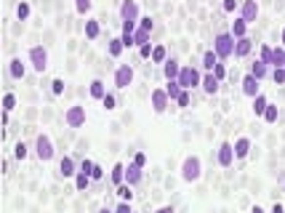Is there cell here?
<instances>
[{
    "mask_svg": "<svg viewBox=\"0 0 285 213\" xmlns=\"http://www.w3.org/2000/svg\"><path fill=\"white\" fill-rule=\"evenodd\" d=\"M235 35L232 32H219L213 40V51L219 53V59H229V56H235Z\"/></svg>",
    "mask_w": 285,
    "mask_h": 213,
    "instance_id": "cell-1",
    "label": "cell"
},
{
    "mask_svg": "<svg viewBox=\"0 0 285 213\" xmlns=\"http://www.w3.org/2000/svg\"><path fill=\"white\" fill-rule=\"evenodd\" d=\"M200 83H203L200 70H195V67H190V64H181V72H179V86L184 88V91H192V88H197Z\"/></svg>",
    "mask_w": 285,
    "mask_h": 213,
    "instance_id": "cell-2",
    "label": "cell"
},
{
    "mask_svg": "<svg viewBox=\"0 0 285 213\" xmlns=\"http://www.w3.org/2000/svg\"><path fill=\"white\" fill-rule=\"evenodd\" d=\"M203 176V162H200V158H195V155H190L184 162H181V178L184 181H197V178Z\"/></svg>",
    "mask_w": 285,
    "mask_h": 213,
    "instance_id": "cell-3",
    "label": "cell"
},
{
    "mask_svg": "<svg viewBox=\"0 0 285 213\" xmlns=\"http://www.w3.org/2000/svg\"><path fill=\"white\" fill-rule=\"evenodd\" d=\"M35 158L40 162H48L51 158H54V142H51L48 133H38V139H35Z\"/></svg>",
    "mask_w": 285,
    "mask_h": 213,
    "instance_id": "cell-4",
    "label": "cell"
},
{
    "mask_svg": "<svg viewBox=\"0 0 285 213\" xmlns=\"http://www.w3.org/2000/svg\"><path fill=\"white\" fill-rule=\"evenodd\" d=\"M30 64H32V70L35 72H43L48 70V51H45L43 46H32L30 48Z\"/></svg>",
    "mask_w": 285,
    "mask_h": 213,
    "instance_id": "cell-5",
    "label": "cell"
},
{
    "mask_svg": "<svg viewBox=\"0 0 285 213\" xmlns=\"http://www.w3.org/2000/svg\"><path fill=\"white\" fill-rule=\"evenodd\" d=\"M120 19L123 24H139V5H136V0H123L120 3Z\"/></svg>",
    "mask_w": 285,
    "mask_h": 213,
    "instance_id": "cell-6",
    "label": "cell"
},
{
    "mask_svg": "<svg viewBox=\"0 0 285 213\" xmlns=\"http://www.w3.org/2000/svg\"><path fill=\"white\" fill-rule=\"evenodd\" d=\"M150 104H152V109H155L157 115H163V112L168 109V106H171V96L165 93V88H155V91H152Z\"/></svg>",
    "mask_w": 285,
    "mask_h": 213,
    "instance_id": "cell-7",
    "label": "cell"
},
{
    "mask_svg": "<svg viewBox=\"0 0 285 213\" xmlns=\"http://www.w3.org/2000/svg\"><path fill=\"white\" fill-rule=\"evenodd\" d=\"M131 83H133V67H131V64H120L115 70V86L120 88V91H125Z\"/></svg>",
    "mask_w": 285,
    "mask_h": 213,
    "instance_id": "cell-8",
    "label": "cell"
},
{
    "mask_svg": "<svg viewBox=\"0 0 285 213\" xmlns=\"http://www.w3.org/2000/svg\"><path fill=\"white\" fill-rule=\"evenodd\" d=\"M64 120H67V125L70 128H83L85 125V106H80V104L70 106L67 115H64Z\"/></svg>",
    "mask_w": 285,
    "mask_h": 213,
    "instance_id": "cell-9",
    "label": "cell"
},
{
    "mask_svg": "<svg viewBox=\"0 0 285 213\" xmlns=\"http://www.w3.org/2000/svg\"><path fill=\"white\" fill-rule=\"evenodd\" d=\"M240 19L245 24H253V21L259 19V3H256V0H243L240 3Z\"/></svg>",
    "mask_w": 285,
    "mask_h": 213,
    "instance_id": "cell-10",
    "label": "cell"
},
{
    "mask_svg": "<svg viewBox=\"0 0 285 213\" xmlns=\"http://www.w3.org/2000/svg\"><path fill=\"white\" fill-rule=\"evenodd\" d=\"M232 162H235V144L232 142H224L219 147V165L221 168H229Z\"/></svg>",
    "mask_w": 285,
    "mask_h": 213,
    "instance_id": "cell-11",
    "label": "cell"
},
{
    "mask_svg": "<svg viewBox=\"0 0 285 213\" xmlns=\"http://www.w3.org/2000/svg\"><path fill=\"white\" fill-rule=\"evenodd\" d=\"M240 86H243V93H245V96H250V99H256V96L261 93V91H259V77H253L250 72L243 77Z\"/></svg>",
    "mask_w": 285,
    "mask_h": 213,
    "instance_id": "cell-12",
    "label": "cell"
},
{
    "mask_svg": "<svg viewBox=\"0 0 285 213\" xmlns=\"http://www.w3.org/2000/svg\"><path fill=\"white\" fill-rule=\"evenodd\" d=\"M144 178V168H139L136 162H131V165H125V184H131V187H136V184Z\"/></svg>",
    "mask_w": 285,
    "mask_h": 213,
    "instance_id": "cell-13",
    "label": "cell"
},
{
    "mask_svg": "<svg viewBox=\"0 0 285 213\" xmlns=\"http://www.w3.org/2000/svg\"><path fill=\"white\" fill-rule=\"evenodd\" d=\"M219 86H221V80H216V77H213V72H208V75H203V83H200L203 93H208V96H213V93H219Z\"/></svg>",
    "mask_w": 285,
    "mask_h": 213,
    "instance_id": "cell-14",
    "label": "cell"
},
{
    "mask_svg": "<svg viewBox=\"0 0 285 213\" xmlns=\"http://www.w3.org/2000/svg\"><path fill=\"white\" fill-rule=\"evenodd\" d=\"M179 72H181V64L176 59H168L163 64V77L165 80H179Z\"/></svg>",
    "mask_w": 285,
    "mask_h": 213,
    "instance_id": "cell-15",
    "label": "cell"
},
{
    "mask_svg": "<svg viewBox=\"0 0 285 213\" xmlns=\"http://www.w3.org/2000/svg\"><path fill=\"white\" fill-rule=\"evenodd\" d=\"M59 176H64V178H75V176H77V171H75V160H72V158H61V160H59Z\"/></svg>",
    "mask_w": 285,
    "mask_h": 213,
    "instance_id": "cell-16",
    "label": "cell"
},
{
    "mask_svg": "<svg viewBox=\"0 0 285 213\" xmlns=\"http://www.w3.org/2000/svg\"><path fill=\"white\" fill-rule=\"evenodd\" d=\"M8 75L14 77V80H21V77L27 75L24 61H21V59H11V61H8Z\"/></svg>",
    "mask_w": 285,
    "mask_h": 213,
    "instance_id": "cell-17",
    "label": "cell"
},
{
    "mask_svg": "<svg viewBox=\"0 0 285 213\" xmlns=\"http://www.w3.org/2000/svg\"><path fill=\"white\" fill-rule=\"evenodd\" d=\"M250 51H253V40H250V37H240V40L235 43V56L237 59H245Z\"/></svg>",
    "mask_w": 285,
    "mask_h": 213,
    "instance_id": "cell-18",
    "label": "cell"
},
{
    "mask_svg": "<svg viewBox=\"0 0 285 213\" xmlns=\"http://www.w3.org/2000/svg\"><path fill=\"white\" fill-rule=\"evenodd\" d=\"M248 152H250V139L248 136H240L235 142V158L243 160V158H248Z\"/></svg>",
    "mask_w": 285,
    "mask_h": 213,
    "instance_id": "cell-19",
    "label": "cell"
},
{
    "mask_svg": "<svg viewBox=\"0 0 285 213\" xmlns=\"http://www.w3.org/2000/svg\"><path fill=\"white\" fill-rule=\"evenodd\" d=\"M250 75L259 77V80H264V77L269 75V64H266V61H261V59H256L253 64H250Z\"/></svg>",
    "mask_w": 285,
    "mask_h": 213,
    "instance_id": "cell-20",
    "label": "cell"
},
{
    "mask_svg": "<svg viewBox=\"0 0 285 213\" xmlns=\"http://www.w3.org/2000/svg\"><path fill=\"white\" fill-rule=\"evenodd\" d=\"M99 35H101L99 19H85V37H88V40H96Z\"/></svg>",
    "mask_w": 285,
    "mask_h": 213,
    "instance_id": "cell-21",
    "label": "cell"
},
{
    "mask_svg": "<svg viewBox=\"0 0 285 213\" xmlns=\"http://www.w3.org/2000/svg\"><path fill=\"white\" fill-rule=\"evenodd\" d=\"M110 178H112V184H115V187H120V184H125V165H123V162H115V165H112Z\"/></svg>",
    "mask_w": 285,
    "mask_h": 213,
    "instance_id": "cell-22",
    "label": "cell"
},
{
    "mask_svg": "<svg viewBox=\"0 0 285 213\" xmlns=\"http://www.w3.org/2000/svg\"><path fill=\"white\" fill-rule=\"evenodd\" d=\"M216 64H219V53H216L213 48H210V51H205V53H203V70H205V72H213Z\"/></svg>",
    "mask_w": 285,
    "mask_h": 213,
    "instance_id": "cell-23",
    "label": "cell"
},
{
    "mask_svg": "<svg viewBox=\"0 0 285 213\" xmlns=\"http://www.w3.org/2000/svg\"><path fill=\"white\" fill-rule=\"evenodd\" d=\"M88 93H91V99H99V102H101V99L107 96V88H104V83H101V80H94V83H91V86H88Z\"/></svg>",
    "mask_w": 285,
    "mask_h": 213,
    "instance_id": "cell-24",
    "label": "cell"
},
{
    "mask_svg": "<svg viewBox=\"0 0 285 213\" xmlns=\"http://www.w3.org/2000/svg\"><path fill=\"white\" fill-rule=\"evenodd\" d=\"M232 35H235V40H240V37H248V24H245L243 19H235L232 21Z\"/></svg>",
    "mask_w": 285,
    "mask_h": 213,
    "instance_id": "cell-25",
    "label": "cell"
},
{
    "mask_svg": "<svg viewBox=\"0 0 285 213\" xmlns=\"http://www.w3.org/2000/svg\"><path fill=\"white\" fill-rule=\"evenodd\" d=\"M123 51H125V46H123V40H120V37H112V40L107 43V53H110L112 59H117V56H120Z\"/></svg>",
    "mask_w": 285,
    "mask_h": 213,
    "instance_id": "cell-26",
    "label": "cell"
},
{
    "mask_svg": "<svg viewBox=\"0 0 285 213\" xmlns=\"http://www.w3.org/2000/svg\"><path fill=\"white\" fill-rule=\"evenodd\" d=\"M91 173H83V171H77V176H75V187H77V192H85V189L91 187Z\"/></svg>",
    "mask_w": 285,
    "mask_h": 213,
    "instance_id": "cell-27",
    "label": "cell"
},
{
    "mask_svg": "<svg viewBox=\"0 0 285 213\" xmlns=\"http://www.w3.org/2000/svg\"><path fill=\"white\" fill-rule=\"evenodd\" d=\"M266 106H269V99H266L264 93H259V96L253 99V112H256L259 117H264V109H266Z\"/></svg>",
    "mask_w": 285,
    "mask_h": 213,
    "instance_id": "cell-28",
    "label": "cell"
},
{
    "mask_svg": "<svg viewBox=\"0 0 285 213\" xmlns=\"http://www.w3.org/2000/svg\"><path fill=\"white\" fill-rule=\"evenodd\" d=\"M181 91H184V88L179 86V80H168V86H165V93L171 96V102H176V99L181 96Z\"/></svg>",
    "mask_w": 285,
    "mask_h": 213,
    "instance_id": "cell-29",
    "label": "cell"
},
{
    "mask_svg": "<svg viewBox=\"0 0 285 213\" xmlns=\"http://www.w3.org/2000/svg\"><path fill=\"white\" fill-rule=\"evenodd\" d=\"M269 67H272V70H275V67H285V48H272Z\"/></svg>",
    "mask_w": 285,
    "mask_h": 213,
    "instance_id": "cell-30",
    "label": "cell"
},
{
    "mask_svg": "<svg viewBox=\"0 0 285 213\" xmlns=\"http://www.w3.org/2000/svg\"><path fill=\"white\" fill-rule=\"evenodd\" d=\"M117 197H120V203H131V200H133V189H131V184H120V187H117Z\"/></svg>",
    "mask_w": 285,
    "mask_h": 213,
    "instance_id": "cell-31",
    "label": "cell"
},
{
    "mask_svg": "<svg viewBox=\"0 0 285 213\" xmlns=\"http://www.w3.org/2000/svg\"><path fill=\"white\" fill-rule=\"evenodd\" d=\"M27 155H30V147H27L24 142H16V144H14V158H16V160H24Z\"/></svg>",
    "mask_w": 285,
    "mask_h": 213,
    "instance_id": "cell-32",
    "label": "cell"
},
{
    "mask_svg": "<svg viewBox=\"0 0 285 213\" xmlns=\"http://www.w3.org/2000/svg\"><path fill=\"white\" fill-rule=\"evenodd\" d=\"M152 61H155V64H165V61H168L165 46H155V51H152Z\"/></svg>",
    "mask_w": 285,
    "mask_h": 213,
    "instance_id": "cell-33",
    "label": "cell"
},
{
    "mask_svg": "<svg viewBox=\"0 0 285 213\" xmlns=\"http://www.w3.org/2000/svg\"><path fill=\"white\" fill-rule=\"evenodd\" d=\"M14 106H16V96H14L11 91H5V93H3V112H11Z\"/></svg>",
    "mask_w": 285,
    "mask_h": 213,
    "instance_id": "cell-34",
    "label": "cell"
},
{
    "mask_svg": "<svg viewBox=\"0 0 285 213\" xmlns=\"http://www.w3.org/2000/svg\"><path fill=\"white\" fill-rule=\"evenodd\" d=\"M133 40H136V46H144V43H150V32L139 27V30L133 32Z\"/></svg>",
    "mask_w": 285,
    "mask_h": 213,
    "instance_id": "cell-35",
    "label": "cell"
},
{
    "mask_svg": "<svg viewBox=\"0 0 285 213\" xmlns=\"http://www.w3.org/2000/svg\"><path fill=\"white\" fill-rule=\"evenodd\" d=\"M91 5H94V0H75V11L77 14H88Z\"/></svg>",
    "mask_w": 285,
    "mask_h": 213,
    "instance_id": "cell-36",
    "label": "cell"
},
{
    "mask_svg": "<svg viewBox=\"0 0 285 213\" xmlns=\"http://www.w3.org/2000/svg\"><path fill=\"white\" fill-rule=\"evenodd\" d=\"M101 104H104V109L107 112H112V109H117V99L112 96V93H107L104 99H101Z\"/></svg>",
    "mask_w": 285,
    "mask_h": 213,
    "instance_id": "cell-37",
    "label": "cell"
},
{
    "mask_svg": "<svg viewBox=\"0 0 285 213\" xmlns=\"http://www.w3.org/2000/svg\"><path fill=\"white\" fill-rule=\"evenodd\" d=\"M272 80H275L277 86H283L285 83V67H275V70H272Z\"/></svg>",
    "mask_w": 285,
    "mask_h": 213,
    "instance_id": "cell-38",
    "label": "cell"
},
{
    "mask_svg": "<svg viewBox=\"0 0 285 213\" xmlns=\"http://www.w3.org/2000/svg\"><path fill=\"white\" fill-rule=\"evenodd\" d=\"M16 16H19V19L24 21L27 16H30V3H24V0H21V3L16 5Z\"/></svg>",
    "mask_w": 285,
    "mask_h": 213,
    "instance_id": "cell-39",
    "label": "cell"
},
{
    "mask_svg": "<svg viewBox=\"0 0 285 213\" xmlns=\"http://www.w3.org/2000/svg\"><path fill=\"white\" fill-rule=\"evenodd\" d=\"M264 120H266V123H275V120H277V106H275V104H269V106L264 109Z\"/></svg>",
    "mask_w": 285,
    "mask_h": 213,
    "instance_id": "cell-40",
    "label": "cell"
},
{
    "mask_svg": "<svg viewBox=\"0 0 285 213\" xmlns=\"http://www.w3.org/2000/svg\"><path fill=\"white\" fill-rule=\"evenodd\" d=\"M152 51H155V46H152V43L139 46V56H141V59H152Z\"/></svg>",
    "mask_w": 285,
    "mask_h": 213,
    "instance_id": "cell-41",
    "label": "cell"
},
{
    "mask_svg": "<svg viewBox=\"0 0 285 213\" xmlns=\"http://www.w3.org/2000/svg\"><path fill=\"white\" fill-rule=\"evenodd\" d=\"M176 104H179V106H181V109H187V106H190V104H192V96H190V91H181V96H179V99H176Z\"/></svg>",
    "mask_w": 285,
    "mask_h": 213,
    "instance_id": "cell-42",
    "label": "cell"
},
{
    "mask_svg": "<svg viewBox=\"0 0 285 213\" xmlns=\"http://www.w3.org/2000/svg\"><path fill=\"white\" fill-rule=\"evenodd\" d=\"M139 27H141V30H147V32H152V30H155V21H152V16H144V19H139Z\"/></svg>",
    "mask_w": 285,
    "mask_h": 213,
    "instance_id": "cell-43",
    "label": "cell"
},
{
    "mask_svg": "<svg viewBox=\"0 0 285 213\" xmlns=\"http://www.w3.org/2000/svg\"><path fill=\"white\" fill-rule=\"evenodd\" d=\"M213 77H216V80H224V77H227V67L221 64V61L213 67Z\"/></svg>",
    "mask_w": 285,
    "mask_h": 213,
    "instance_id": "cell-44",
    "label": "cell"
},
{
    "mask_svg": "<svg viewBox=\"0 0 285 213\" xmlns=\"http://www.w3.org/2000/svg\"><path fill=\"white\" fill-rule=\"evenodd\" d=\"M51 91H54L56 96H59V93H64V80H61V77H56V80L51 83Z\"/></svg>",
    "mask_w": 285,
    "mask_h": 213,
    "instance_id": "cell-45",
    "label": "cell"
},
{
    "mask_svg": "<svg viewBox=\"0 0 285 213\" xmlns=\"http://www.w3.org/2000/svg\"><path fill=\"white\" fill-rule=\"evenodd\" d=\"M259 59L269 64V61H272V46H261V56H259Z\"/></svg>",
    "mask_w": 285,
    "mask_h": 213,
    "instance_id": "cell-46",
    "label": "cell"
},
{
    "mask_svg": "<svg viewBox=\"0 0 285 213\" xmlns=\"http://www.w3.org/2000/svg\"><path fill=\"white\" fill-rule=\"evenodd\" d=\"M91 178H94V181H101V178H104V168H101V165H94V171H91Z\"/></svg>",
    "mask_w": 285,
    "mask_h": 213,
    "instance_id": "cell-47",
    "label": "cell"
},
{
    "mask_svg": "<svg viewBox=\"0 0 285 213\" xmlns=\"http://www.w3.org/2000/svg\"><path fill=\"white\" fill-rule=\"evenodd\" d=\"M120 40H123V46H125V48H131V46H136V40H133V35H128V32H123V35H120Z\"/></svg>",
    "mask_w": 285,
    "mask_h": 213,
    "instance_id": "cell-48",
    "label": "cell"
},
{
    "mask_svg": "<svg viewBox=\"0 0 285 213\" xmlns=\"http://www.w3.org/2000/svg\"><path fill=\"white\" fill-rule=\"evenodd\" d=\"M94 165H96V162H91L88 158H85V160L80 162V168H77V171H83V173H91V171H94Z\"/></svg>",
    "mask_w": 285,
    "mask_h": 213,
    "instance_id": "cell-49",
    "label": "cell"
},
{
    "mask_svg": "<svg viewBox=\"0 0 285 213\" xmlns=\"http://www.w3.org/2000/svg\"><path fill=\"white\" fill-rule=\"evenodd\" d=\"M133 162H136L139 168H144V165H147V155H144V152H136V155H133Z\"/></svg>",
    "mask_w": 285,
    "mask_h": 213,
    "instance_id": "cell-50",
    "label": "cell"
},
{
    "mask_svg": "<svg viewBox=\"0 0 285 213\" xmlns=\"http://www.w3.org/2000/svg\"><path fill=\"white\" fill-rule=\"evenodd\" d=\"M221 8H224L227 14H232V11L237 8V0H224V3H221Z\"/></svg>",
    "mask_w": 285,
    "mask_h": 213,
    "instance_id": "cell-51",
    "label": "cell"
},
{
    "mask_svg": "<svg viewBox=\"0 0 285 213\" xmlns=\"http://www.w3.org/2000/svg\"><path fill=\"white\" fill-rule=\"evenodd\" d=\"M115 213H133V211H131V203H117Z\"/></svg>",
    "mask_w": 285,
    "mask_h": 213,
    "instance_id": "cell-52",
    "label": "cell"
},
{
    "mask_svg": "<svg viewBox=\"0 0 285 213\" xmlns=\"http://www.w3.org/2000/svg\"><path fill=\"white\" fill-rule=\"evenodd\" d=\"M157 213H176L173 205H163V208H157Z\"/></svg>",
    "mask_w": 285,
    "mask_h": 213,
    "instance_id": "cell-53",
    "label": "cell"
},
{
    "mask_svg": "<svg viewBox=\"0 0 285 213\" xmlns=\"http://www.w3.org/2000/svg\"><path fill=\"white\" fill-rule=\"evenodd\" d=\"M269 213H285V208H283L280 203H275V205H272V211H269Z\"/></svg>",
    "mask_w": 285,
    "mask_h": 213,
    "instance_id": "cell-54",
    "label": "cell"
},
{
    "mask_svg": "<svg viewBox=\"0 0 285 213\" xmlns=\"http://www.w3.org/2000/svg\"><path fill=\"white\" fill-rule=\"evenodd\" d=\"M250 213H264V208H259V205H253V208H250Z\"/></svg>",
    "mask_w": 285,
    "mask_h": 213,
    "instance_id": "cell-55",
    "label": "cell"
},
{
    "mask_svg": "<svg viewBox=\"0 0 285 213\" xmlns=\"http://www.w3.org/2000/svg\"><path fill=\"white\" fill-rule=\"evenodd\" d=\"M277 181H280V184H283V187H285V171L280 173V176H277Z\"/></svg>",
    "mask_w": 285,
    "mask_h": 213,
    "instance_id": "cell-56",
    "label": "cell"
},
{
    "mask_svg": "<svg viewBox=\"0 0 285 213\" xmlns=\"http://www.w3.org/2000/svg\"><path fill=\"white\" fill-rule=\"evenodd\" d=\"M99 213H115V211H112V208H101Z\"/></svg>",
    "mask_w": 285,
    "mask_h": 213,
    "instance_id": "cell-57",
    "label": "cell"
},
{
    "mask_svg": "<svg viewBox=\"0 0 285 213\" xmlns=\"http://www.w3.org/2000/svg\"><path fill=\"white\" fill-rule=\"evenodd\" d=\"M280 40H283V46H285V30L280 32Z\"/></svg>",
    "mask_w": 285,
    "mask_h": 213,
    "instance_id": "cell-58",
    "label": "cell"
},
{
    "mask_svg": "<svg viewBox=\"0 0 285 213\" xmlns=\"http://www.w3.org/2000/svg\"><path fill=\"white\" fill-rule=\"evenodd\" d=\"M133 213H136V211H133Z\"/></svg>",
    "mask_w": 285,
    "mask_h": 213,
    "instance_id": "cell-59",
    "label": "cell"
}]
</instances>
